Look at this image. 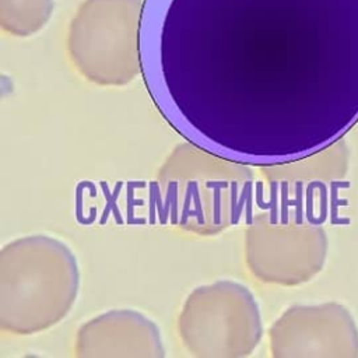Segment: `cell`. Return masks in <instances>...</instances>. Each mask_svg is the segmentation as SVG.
<instances>
[{"label": "cell", "mask_w": 358, "mask_h": 358, "mask_svg": "<svg viewBox=\"0 0 358 358\" xmlns=\"http://www.w3.org/2000/svg\"><path fill=\"white\" fill-rule=\"evenodd\" d=\"M141 76L186 141L250 166L358 122V0H144Z\"/></svg>", "instance_id": "1"}, {"label": "cell", "mask_w": 358, "mask_h": 358, "mask_svg": "<svg viewBox=\"0 0 358 358\" xmlns=\"http://www.w3.org/2000/svg\"><path fill=\"white\" fill-rule=\"evenodd\" d=\"M256 175L241 164L193 143L178 144L157 173V200L165 220L199 235L236 225L253 196Z\"/></svg>", "instance_id": "2"}, {"label": "cell", "mask_w": 358, "mask_h": 358, "mask_svg": "<svg viewBox=\"0 0 358 358\" xmlns=\"http://www.w3.org/2000/svg\"><path fill=\"white\" fill-rule=\"evenodd\" d=\"M80 270L70 248L49 235H28L0 250V329L34 334L59 323L73 308Z\"/></svg>", "instance_id": "3"}, {"label": "cell", "mask_w": 358, "mask_h": 358, "mask_svg": "<svg viewBox=\"0 0 358 358\" xmlns=\"http://www.w3.org/2000/svg\"><path fill=\"white\" fill-rule=\"evenodd\" d=\"M144 0H84L69 28L74 67L99 85H126L141 74L140 24Z\"/></svg>", "instance_id": "4"}, {"label": "cell", "mask_w": 358, "mask_h": 358, "mask_svg": "<svg viewBox=\"0 0 358 358\" xmlns=\"http://www.w3.org/2000/svg\"><path fill=\"white\" fill-rule=\"evenodd\" d=\"M178 333L192 357L242 358L260 343V308L246 285L218 280L194 288L186 296Z\"/></svg>", "instance_id": "5"}, {"label": "cell", "mask_w": 358, "mask_h": 358, "mask_svg": "<svg viewBox=\"0 0 358 358\" xmlns=\"http://www.w3.org/2000/svg\"><path fill=\"white\" fill-rule=\"evenodd\" d=\"M327 235L303 214L263 211L245 231V260L250 273L266 284L299 285L324 266Z\"/></svg>", "instance_id": "6"}, {"label": "cell", "mask_w": 358, "mask_h": 358, "mask_svg": "<svg viewBox=\"0 0 358 358\" xmlns=\"http://www.w3.org/2000/svg\"><path fill=\"white\" fill-rule=\"evenodd\" d=\"M274 358H358V329L337 302L288 308L268 330Z\"/></svg>", "instance_id": "7"}, {"label": "cell", "mask_w": 358, "mask_h": 358, "mask_svg": "<svg viewBox=\"0 0 358 358\" xmlns=\"http://www.w3.org/2000/svg\"><path fill=\"white\" fill-rule=\"evenodd\" d=\"M78 358H162L158 326L138 310L113 309L85 322L77 331Z\"/></svg>", "instance_id": "8"}, {"label": "cell", "mask_w": 358, "mask_h": 358, "mask_svg": "<svg viewBox=\"0 0 358 358\" xmlns=\"http://www.w3.org/2000/svg\"><path fill=\"white\" fill-rule=\"evenodd\" d=\"M348 166V151L344 140L310 154L284 164L259 166L262 179L270 190V196L278 201L305 186L319 185L341 179Z\"/></svg>", "instance_id": "9"}, {"label": "cell", "mask_w": 358, "mask_h": 358, "mask_svg": "<svg viewBox=\"0 0 358 358\" xmlns=\"http://www.w3.org/2000/svg\"><path fill=\"white\" fill-rule=\"evenodd\" d=\"M53 0H0V25L14 36H29L50 20Z\"/></svg>", "instance_id": "10"}]
</instances>
